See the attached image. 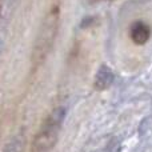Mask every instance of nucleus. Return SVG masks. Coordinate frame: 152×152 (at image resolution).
Returning <instances> with one entry per match:
<instances>
[{"label": "nucleus", "mask_w": 152, "mask_h": 152, "mask_svg": "<svg viewBox=\"0 0 152 152\" xmlns=\"http://www.w3.org/2000/svg\"><path fill=\"white\" fill-rule=\"evenodd\" d=\"M113 72L111 71L110 67L107 66H102L99 69H97L96 75H95V88L99 89V91H103V89H107L112 86L113 83Z\"/></svg>", "instance_id": "nucleus-3"}, {"label": "nucleus", "mask_w": 152, "mask_h": 152, "mask_svg": "<svg viewBox=\"0 0 152 152\" xmlns=\"http://www.w3.org/2000/svg\"><path fill=\"white\" fill-rule=\"evenodd\" d=\"M151 36V29L147 24L142 23V21H137L132 26L131 28V37L136 44L142 45V44H145L148 42Z\"/></svg>", "instance_id": "nucleus-4"}, {"label": "nucleus", "mask_w": 152, "mask_h": 152, "mask_svg": "<svg viewBox=\"0 0 152 152\" xmlns=\"http://www.w3.org/2000/svg\"><path fill=\"white\" fill-rule=\"evenodd\" d=\"M59 15H60L59 8L53 7L43 20L39 35L35 40L34 51H32V63H34L35 67L42 64L45 60L47 55L50 53L51 48H52L55 37L58 35Z\"/></svg>", "instance_id": "nucleus-2"}, {"label": "nucleus", "mask_w": 152, "mask_h": 152, "mask_svg": "<svg viewBox=\"0 0 152 152\" xmlns=\"http://www.w3.org/2000/svg\"><path fill=\"white\" fill-rule=\"evenodd\" d=\"M23 151V136L21 134H19L18 136H15L3 150V152H21Z\"/></svg>", "instance_id": "nucleus-5"}, {"label": "nucleus", "mask_w": 152, "mask_h": 152, "mask_svg": "<svg viewBox=\"0 0 152 152\" xmlns=\"http://www.w3.org/2000/svg\"><path fill=\"white\" fill-rule=\"evenodd\" d=\"M66 118V108L58 107L44 119L31 144V152H51L59 139Z\"/></svg>", "instance_id": "nucleus-1"}]
</instances>
